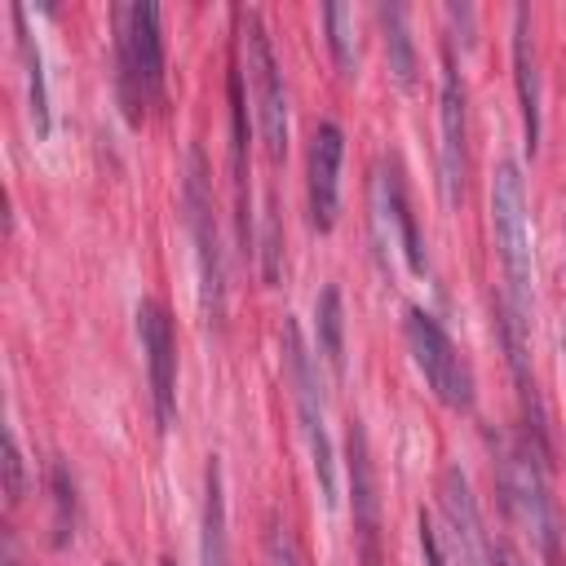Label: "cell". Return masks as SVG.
<instances>
[{"label":"cell","instance_id":"obj_23","mask_svg":"<svg viewBox=\"0 0 566 566\" xmlns=\"http://www.w3.org/2000/svg\"><path fill=\"white\" fill-rule=\"evenodd\" d=\"M420 553H424V566H447L442 544H438V531H433V522L424 513H420Z\"/></svg>","mask_w":566,"mask_h":566},{"label":"cell","instance_id":"obj_27","mask_svg":"<svg viewBox=\"0 0 566 566\" xmlns=\"http://www.w3.org/2000/svg\"><path fill=\"white\" fill-rule=\"evenodd\" d=\"M164 566H172V562H164Z\"/></svg>","mask_w":566,"mask_h":566},{"label":"cell","instance_id":"obj_14","mask_svg":"<svg viewBox=\"0 0 566 566\" xmlns=\"http://www.w3.org/2000/svg\"><path fill=\"white\" fill-rule=\"evenodd\" d=\"M513 80H517V111H522V142L526 155L539 150V71H535V40H531V9H513Z\"/></svg>","mask_w":566,"mask_h":566},{"label":"cell","instance_id":"obj_12","mask_svg":"<svg viewBox=\"0 0 566 566\" xmlns=\"http://www.w3.org/2000/svg\"><path fill=\"white\" fill-rule=\"evenodd\" d=\"M349 495H354L358 566H380V495H376V469H371L367 433L358 420H349Z\"/></svg>","mask_w":566,"mask_h":566},{"label":"cell","instance_id":"obj_22","mask_svg":"<svg viewBox=\"0 0 566 566\" xmlns=\"http://www.w3.org/2000/svg\"><path fill=\"white\" fill-rule=\"evenodd\" d=\"M22 495H27L22 451H18V438H13V429H4V500H9V509H13V504H22Z\"/></svg>","mask_w":566,"mask_h":566},{"label":"cell","instance_id":"obj_17","mask_svg":"<svg viewBox=\"0 0 566 566\" xmlns=\"http://www.w3.org/2000/svg\"><path fill=\"white\" fill-rule=\"evenodd\" d=\"M13 22H18V57H22V71H27V111H31L35 137H49V88H44V57H40L35 35L27 31V9H22V4H13Z\"/></svg>","mask_w":566,"mask_h":566},{"label":"cell","instance_id":"obj_2","mask_svg":"<svg viewBox=\"0 0 566 566\" xmlns=\"http://www.w3.org/2000/svg\"><path fill=\"white\" fill-rule=\"evenodd\" d=\"M544 460H548V451H539L531 438L500 447V491H504V509L531 535V544L539 548V557L548 566H562V539H566V531H562V513H557V500H553Z\"/></svg>","mask_w":566,"mask_h":566},{"label":"cell","instance_id":"obj_10","mask_svg":"<svg viewBox=\"0 0 566 566\" xmlns=\"http://www.w3.org/2000/svg\"><path fill=\"white\" fill-rule=\"evenodd\" d=\"M340 159H345V133L336 119H323L310 133L305 150V190H310V226L327 234L340 212Z\"/></svg>","mask_w":566,"mask_h":566},{"label":"cell","instance_id":"obj_8","mask_svg":"<svg viewBox=\"0 0 566 566\" xmlns=\"http://www.w3.org/2000/svg\"><path fill=\"white\" fill-rule=\"evenodd\" d=\"M137 336H142L146 371H150L155 420H159V433H168L177 420V336H172V318L159 301L137 305Z\"/></svg>","mask_w":566,"mask_h":566},{"label":"cell","instance_id":"obj_6","mask_svg":"<svg viewBox=\"0 0 566 566\" xmlns=\"http://www.w3.org/2000/svg\"><path fill=\"white\" fill-rule=\"evenodd\" d=\"M243 22V53H248V80H252V106H256V128L265 142L270 164L287 155V93H283V71L274 62L270 35L261 27L256 9H239Z\"/></svg>","mask_w":566,"mask_h":566},{"label":"cell","instance_id":"obj_7","mask_svg":"<svg viewBox=\"0 0 566 566\" xmlns=\"http://www.w3.org/2000/svg\"><path fill=\"white\" fill-rule=\"evenodd\" d=\"M407 345H411V358H416L424 385L433 389V398L451 411H469L473 407V371L460 358V349L451 345V336L442 332V323L420 305L407 310Z\"/></svg>","mask_w":566,"mask_h":566},{"label":"cell","instance_id":"obj_13","mask_svg":"<svg viewBox=\"0 0 566 566\" xmlns=\"http://www.w3.org/2000/svg\"><path fill=\"white\" fill-rule=\"evenodd\" d=\"M371 221L380 230V239L398 243L411 274H424V248H420V234H416V217H411V203L402 195V181H398V168L394 164H380L376 168V181H371Z\"/></svg>","mask_w":566,"mask_h":566},{"label":"cell","instance_id":"obj_18","mask_svg":"<svg viewBox=\"0 0 566 566\" xmlns=\"http://www.w3.org/2000/svg\"><path fill=\"white\" fill-rule=\"evenodd\" d=\"M314 327H318V354L332 367V376H345V305H340V287L327 283L314 301Z\"/></svg>","mask_w":566,"mask_h":566},{"label":"cell","instance_id":"obj_24","mask_svg":"<svg viewBox=\"0 0 566 566\" xmlns=\"http://www.w3.org/2000/svg\"><path fill=\"white\" fill-rule=\"evenodd\" d=\"M270 557H274V566H301V562H296V553H292V544H287L279 531L270 535Z\"/></svg>","mask_w":566,"mask_h":566},{"label":"cell","instance_id":"obj_4","mask_svg":"<svg viewBox=\"0 0 566 566\" xmlns=\"http://www.w3.org/2000/svg\"><path fill=\"white\" fill-rule=\"evenodd\" d=\"M283 363H287V385L296 398V420H301V438L310 447L318 495L327 509H336V451H332V433L323 420V385H318V367L301 340L296 318H283Z\"/></svg>","mask_w":566,"mask_h":566},{"label":"cell","instance_id":"obj_25","mask_svg":"<svg viewBox=\"0 0 566 566\" xmlns=\"http://www.w3.org/2000/svg\"><path fill=\"white\" fill-rule=\"evenodd\" d=\"M4 566H18V548H13V535L4 531Z\"/></svg>","mask_w":566,"mask_h":566},{"label":"cell","instance_id":"obj_15","mask_svg":"<svg viewBox=\"0 0 566 566\" xmlns=\"http://www.w3.org/2000/svg\"><path fill=\"white\" fill-rule=\"evenodd\" d=\"M230 172H234V217H239V243L248 252L252 243V203H248V97H243V71H230Z\"/></svg>","mask_w":566,"mask_h":566},{"label":"cell","instance_id":"obj_16","mask_svg":"<svg viewBox=\"0 0 566 566\" xmlns=\"http://www.w3.org/2000/svg\"><path fill=\"white\" fill-rule=\"evenodd\" d=\"M199 566H230V539H226V486H221V460L208 455L203 469V535H199Z\"/></svg>","mask_w":566,"mask_h":566},{"label":"cell","instance_id":"obj_1","mask_svg":"<svg viewBox=\"0 0 566 566\" xmlns=\"http://www.w3.org/2000/svg\"><path fill=\"white\" fill-rule=\"evenodd\" d=\"M491 230H495V256L504 270V323L513 336L531 340V221H526V186L513 159L495 164L491 177Z\"/></svg>","mask_w":566,"mask_h":566},{"label":"cell","instance_id":"obj_21","mask_svg":"<svg viewBox=\"0 0 566 566\" xmlns=\"http://www.w3.org/2000/svg\"><path fill=\"white\" fill-rule=\"evenodd\" d=\"M53 544L62 548L71 535H75V482L66 478V469H53Z\"/></svg>","mask_w":566,"mask_h":566},{"label":"cell","instance_id":"obj_5","mask_svg":"<svg viewBox=\"0 0 566 566\" xmlns=\"http://www.w3.org/2000/svg\"><path fill=\"white\" fill-rule=\"evenodd\" d=\"M186 226L195 239V265H199V310L208 323L226 318V256H221V234H217V208H212V190H208V164L199 155V146H190L186 159Z\"/></svg>","mask_w":566,"mask_h":566},{"label":"cell","instance_id":"obj_20","mask_svg":"<svg viewBox=\"0 0 566 566\" xmlns=\"http://www.w3.org/2000/svg\"><path fill=\"white\" fill-rule=\"evenodd\" d=\"M323 22H327V49H332V57H336V71H340V75H354V66H358L354 9H349V4H327V9H323Z\"/></svg>","mask_w":566,"mask_h":566},{"label":"cell","instance_id":"obj_3","mask_svg":"<svg viewBox=\"0 0 566 566\" xmlns=\"http://www.w3.org/2000/svg\"><path fill=\"white\" fill-rule=\"evenodd\" d=\"M115 88L128 124H142L150 106L164 102V35L155 4L115 9Z\"/></svg>","mask_w":566,"mask_h":566},{"label":"cell","instance_id":"obj_19","mask_svg":"<svg viewBox=\"0 0 566 566\" xmlns=\"http://www.w3.org/2000/svg\"><path fill=\"white\" fill-rule=\"evenodd\" d=\"M380 27H385V53H389V71L398 80V88H416V49L407 35V9L402 4H380Z\"/></svg>","mask_w":566,"mask_h":566},{"label":"cell","instance_id":"obj_26","mask_svg":"<svg viewBox=\"0 0 566 566\" xmlns=\"http://www.w3.org/2000/svg\"><path fill=\"white\" fill-rule=\"evenodd\" d=\"M500 562H504V566H522V557H517L513 548H504V553H500Z\"/></svg>","mask_w":566,"mask_h":566},{"label":"cell","instance_id":"obj_11","mask_svg":"<svg viewBox=\"0 0 566 566\" xmlns=\"http://www.w3.org/2000/svg\"><path fill=\"white\" fill-rule=\"evenodd\" d=\"M438 504H442V517H447V531H451L455 562L460 566H495V553H491V539L482 531V513H478L469 473L460 464H447L442 469V478H438Z\"/></svg>","mask_w":566,"mask_h":566},{"label":"cell","instance_id":"obj_9","mask_svg":"<svg viewBox=\"0 0 566 566\" xmlns=\"http://www.w3.org/2000/svg\"><path fill=\"white\" fill-rule=\"evenodd\" d=\"M438 155H442V199L447 208H460L464 195V150H469V111H464V80L455 71L451 49L442 53V88H438Z\"/></svg>","mask_w":566,"mask_h":566}]
</instances>
